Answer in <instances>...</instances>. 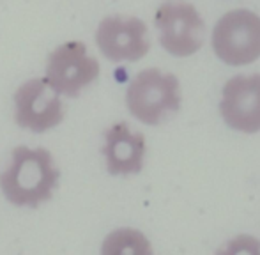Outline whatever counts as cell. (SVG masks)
Segmentation results:
<instances>
[{
    "label": "cell",
    "mask_w": 260,
    "mask_h": 255,
    "mask_svg": "<svg viewBox=\"0 0 260 255\" xmlns=\"http://www.w3.org/2000/svg\"><path fill=\"white\" fill-rule=\"evenodd\" d=\"M58 181L60 170L48 149L18 145L0 172V192L11 206L38 209L52 200Z\"/></svg>",
    "instance_id": "cell-1"
},
{
    "label": "cell",
    "mask_w": 260,
    "mask_h": 255,
    "mask_svg": "<svg viewBox=\"0 0 260 255\" xmlns=\"http://www.w3.org/2000/svg\"><path fill=\"white\" fill-rule=\"evenodd\" d=\"M126 105L129 114L144 124H161L181 110L177 76L156 68L144 69L127 85Z\"/></svg>",
    "instance_id": "cell-2"
},
{
    "label": "cell",
    "mask_w": 260,
    "mask_h": 255,
    "mask_svg": "<svg viewBox=\"0 0 260 255\" xmlns=\"http://www.w3.org/2000/svg\"><path fill=\"white\" fill-rule=\"evenodd\" d=\"M100 62L85 43L73 39L55 46L46 59L45 78L62 98H78L100 78Z\"/></svg>",
    "instance_id": "cell-3"
},
{
    "label": "cell",
    "mask_w": 260,
    "mask_h": 255,
    "mask_svg": "<svg viewBox=\"0 0 260 255\" xmlns=\"http://www.w3.org/2000/svg\"><path fill=\"white\" fill-rule=\"evenodd\" d=\"M13 115L21 130L36 135L48 133L64 121V100L45 76L25 80L13 96Z\"/></svg>",
    "instance_id": "cell-4"
},
{
    "label": "cell",
    "mask_w": 260,
    "mask_h": 255,
    "mask_svg": "<svg viewBox=\"0 0 260 255\" xmlns=\"http://www.w3.org/2000/svg\"><path fill=\"white\" fill-rule=\"evenodd\" d=\"M212 48L229 66H246L260 57V16L248 9L226 13L212 30Z\"/></svg>",
    "instance_id": "cell-5"
},
{
    "label": "cell",
    "mask_w": 260,
    "mask_h": 255,
    "mask_svg": "<svg viewBox=\"0 0 260 255\" xmlns=\"http://www.w3.org/2000/svg\"><path fill=\"white\" fill-rule=\"evenodd\" d=\"M154 23L159 30V43L170 55L189 57L204 45L206 23L193 4L168 0L156 11Z\"/></svg>",
    "instance_id": "cell-6"
},
{
    "label": "cell",
    "mask_w": 260,
    "mask_h": 255,
    "mask_svg": "<svg viewBox=\"0 0 260 255\" xmlns=\"http://www.w3.org/2000/svg\"><path fill=\"white\" fill-rule=\"evenodd\" d=\"M96 45L110 62H137L151 50L147 25L137 16H106L96 28Z\"/></svg>",
    "instance_id": "cell-7"
},
{
    "label": "cell",
    "mask_w": 260,
    "mask_h": 255,
    "mask_svg": "<svg viewBox=\"0 0 260 255\" xmlns=\"http://www.w3.org/2000/svg\"><path fill=\"white\" fill-rule=\"evenodd\" d=\"M219 112L232 130L260 131V75L230 78L223 87Z\"/></svg>",
    "instance_id": "cell-8"
},
{
    "label": "cell",
    "mask_w": 260,
    "mask_h": 255,
    "mask_svg": "<svg viewBox=\"0 0 260 255\" xmlns=\"http://www.w3.org/2000/svg\"><path fill=\"white\" fill-rule=\"evenodd\" d=\"M101 152L110 176H133L144 169L145 137L131 131L127 122H115L105 131Z\"/></svg>",
    "instance_id": "cell-9"
},
{
    "label": "cell",
    "mask_w": 260,
    "mask_h": 255,
    "mask_svg": "<svg viewBox=\"0 0 260 255\" xmlns=\"http://www.w3.org/2000/svg\"><path fill=\"white\" fill-rule=\"evenodd\" d=\"M103 253H151L152 246L145 234L137 229H117L105 238L101 245Z\"/></svg>",
    "instance_id": "cell-10"
}]
</instances>
